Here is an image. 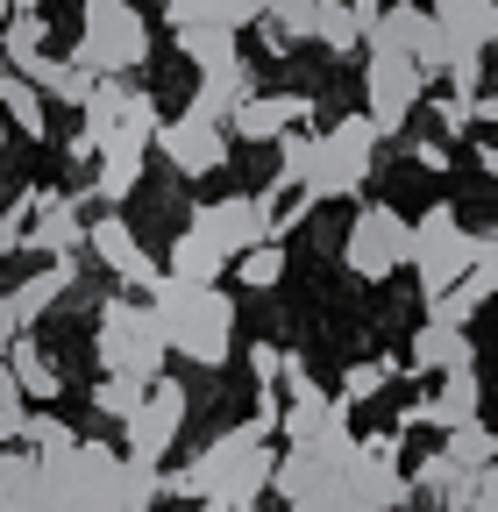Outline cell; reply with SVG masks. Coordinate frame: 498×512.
Returning <instances> with one entry per match:
<instances>
[{
    "label": "cell",
    "mask_w": 498,
    "mask_h": 512,
    "mask_svg": "<svg viewBox=\"0 0 498 512\" xmlns=\"http://www.w3.org/2000/svg\"><path fill=\"white\" fill-rule=\"evenodd\" d=\"M271 470H278L271 427H264V420H242V427L214 434L185 470H171L164 491H171V498H200V505H235V512H249V505L271 491Z\"/></svg>",
    "instance_id": "cell-1"
},
{
    "label": "cell",
    "mask_w": 498,
    "mask_h": 512,
    "mask_svg": "<svg viewBox=\"0 0 498 512\" xmlns=\"http://www.w3.org/2000/svg\"><path fill=\"white\" fill-rule=\"evenodd\" d=\"M143 306H150V320H157L164 349L193 356L200 370H221V363H228V349H235V299H228L221 285H178V278H157Z\"/></svg>",
    "instance_id": "cell-2"
},
{
    "label": "cell",
    "mask_w": 498,
    "mask_h": 512,
    "mask_svg": "<svg viewBox=\"0 0 498 512\" xmlns=\"http://www.w3.org/2000/svg\"><path fill=\"white\" fill-rule=\"evenodd\" d=\"M72 64L86 79H121V72H136V64H150V22H143L136 0H86Z\"/></svg>",
    "instance_id": "cell-3"
},
{
    "label": "cell",
    "mask_w": 498,
    "mask_h": 512,
    "mask_svg": "<svg viewBox=\"0 0 498 512\" xmlns=\"http://www.w3.org/2000/svg\"><path fill=\"white\" fill-rule=\"evenodd\" d=\"M93 349H100V370L107 377H136V384H157L164 377V335L143 299H107L100 320H93Z\"/></svg>",
    "instance_id": "cell-4"
},
{
    "label": "cell",
    "mask_w": 498,
    "mask_h": 512,
    "mask_svg": "<svg viewBox=\"0 0 498 512\" xmlns=\"http://www.w3.org/2000/svg\"><path fill=\"white\" fill-rule=\"evenodd\" d=\"M470 256H477V235L463 228V214H456L449 200H434V207L413 221V249H406V264H413V278H420L427 306H434V299H449V292L470 278Z\"/></svg>",
    "instance_id": "cell-5"
},
{
    "label": "cell",
    "mask_w": 498,
    "mask_h": 512,
    "mask_svg": "<svg viewBox=\"0 0 498 512\" xmlns=\"http://www.w3.org/2000/svg\"><path fill=\"white\" fill-rule=\"evenodd\" d=\"M406 249H413V221L392 200H356V221L342 235V264L363 285H385L392 271H406Z\"/></svg>",
    "instance_id": "cell-6"
},
{
    "label": "cell",
    "mask_w": 498,
    "mask_h": 512,
    "mask_svg": "<svg viewBox=\"0 0 498 512\" xmlns=\"http://www.w3.org/2000/svg\"><path fill=\"white\" fill-rule=\"evenodd\" d=\"M370 171H378V128H370V114H342L328 136H321V171H314V207L321 200H363Z\"/></svg>",
    "instance_id": "cell-7"
},
{
    "label": "cell",
    "mask_w": 498,
    "mask_h": 512,
    "mask_svg": "<svg viewBox=\"0 0 498 512\" xmlns=\"http://www.w3.org/2000/svg\"><path fill=\"white\" fill-rule=\"evenodd\" d=\"M349 512H399L406 505V470H399V441L392 434H370L356 441V456H349Z\"/></svg>",
    "instance_id": "cell-8"
},
{
    "label": "cell",
    "mask_w": 498,
    "mask_h": 512,
    "mask_svg": "<svg viewBox=\"0 0 498 512\" xmlns=\"http://www.w3.org/2000/svg\"><path fill=\"white\" fill-rule=\"evenodd\" d=\"M185 228L207 235L228 264H235V256H249L257 242H271V200H264V192H228V200H207Z\"/></svg>",
    "instance_id": "cell-9"
},
{
    "label": "cell",
    "mask_w": 498,
    "mask_h": 512,
    "mask_svg": "<svg viewBox=\"0 0 498 512\" xmlns=\"http://www.w3.org/2000/svg\"><path fill=\"white\" fill-rule=\"evenodd\" d=\"M420 93H427V79L413 72L406 57H363V100H370L363 114H370V128H378V143L413 121Z\"/></svg>",
    "instance_id": "cell-10"
},
{
    "label": "cell",
    "mask_w": 498,
    "mask_h": 512,
    "mask_svg": "<svg viewBox=\"0 0 498 512\" xmlns=\"http://www.w3.org/2000/svg\"><path fill=\"white\" fill-rule=\"evenodd\" d=\"M150 150H157L178 178H214V171L228 164V128H214V121H200V114H178V121L157 128Z\"/></svg>",
    "instance_id": "cell-11"
},
{
    "label": "cell",
    "mask_w": 498,
    "mask_h": 512,
    "mask_svg": "<svg viewBox=\"0 0 498 512\" xmlns=\"http://www.w3.org/2000/svg\"><path fill=\"white\" fill-rule=\"evenodd\" d=\"M185 406H193V399H185V384H178V377H157V384H150V399L136 406V420L121 427V434H129V456L164 463V456H171V441H178V427H185Z\"/></svg>",
    "instance_id": "cell-12"
},
{
    "label": "cell",
    "mask_w": 498,
    "mask_h": 512,
    "mask_svg": "<svg viewBox=\"0 0 498 512\" xmlns=\"http://www.w3.org/2000/svg\"><path fill=\"white\" fill-rule=\"evenodd\" d=\"M86 249H93V256H100V264H107L121 285H129V292H150V285L164 278V271L150 264V249L136 242V228L121 221V214H93V221H86Z\"/></svg>",
    "instance_id": "cell-13"
},
{
    "label": "cell",
    "mask_w": 498,
    "mask_h": 512,
    "mask_svg": "<svg viewBox=\"0 0 498 512\" xmlns=\"http://www.w3.org/2000/svg\"><path fill=\"white\" fill-rule=\"evenodd\" d=\"M477 406H484V384H477V370H449V377H442V392H434V399H420V406H406V413H399V427H442V434H456V427L484 420Z\"/></svg>",
    "instance_id": "cell-14"
},
{
    "label": "cell",
    "mask_w": 498,
    "mask_h": 512,
    "mask_svg": "<svg viewBox=\"0 0 498 512\" xmlns=\"http://www.w3.org/2000/svg\"><path fill=\"white\" fill-rule=\"evenodd\" d=\"M22 242L43 249L50 264H57V256H72V249L86 242V207L65 200V192H36V214H29V235H22Z\"/></svg>",
    "instance_id": "cell-15"
},
{
    "label": "cell",
    "mask_w": 498,
    "mask_h": 512,
    "mask_svg": "<svg viewBox=\"0 0 498 512\" xmlns=\"http://www.w3.org/2000/svg\"><path fill=\"white\" fill-rule=\"evenodd\" d=\"M427 29H434L427 8H413V0H385L378 22L363 29V43H370V57H406V64H413V50L427 43Z\"/></svg>",
    "instance_id": "cell-16"
},
{
    "label": "cell",
    "mask_w": 498,
    "mask_h": 512,
    "mask_svg": "<svg viewBox=\"0 0 498 512\" xmlns=\"http://www.w3.org/2000/svg\"><path fill=\"white\" fill-rule=\"evenodd\" d=\"M306 121V93H249L235 107V136L242 143H278Z\"/></svg>",
    "instance_id": "cell-17"
},
{
    "label": "cell",
    "mask_w": 498,
    "mask_h": 512,
    "mask_svg": "<svg viewBox=\"0 0 498 512\" xmlns=\"http://www.w3.org/2000/svg\"><path fill=\"white\" fill-rule=\"evenodd\" d=\"M442 463H449V477H456V498H463V512H470V484L498 463V427H484V420H470V427H456L449 434V448H442Z\"/></svg>",
    "instance_id": "cell-18"
},
{
    "label": "cell",
    "mask_w": 498,
    "mask_h": 512,
    "mask_svg": "<svg viewBox=\"0 0 498 512\" xmlns=\"http://www.w3.org/2000/svg\"><path fill=\"white\" fill-rule=\"evenodd\" d=\"M72 278H79V264H72V256H57V264H43L36 278H22V285L8 292V313H15V328L29 335V328H36V320H43V313H50L57 299H65V292H72Z\"/></svg>",
    "instance_id": "cell-19"
},
{
    "label": "cell",
    "mask_w": 498,
    "mask_h": 512,
    "mask_svg": "<svg viewBox=\"0 0 498 512\" xmlns=\"http://www.w3.org/2000/svg\"><path fill=\"white\" fill-rule=\"evenodd\" d=\"M434 29L463 50H498V0H434Z\"/></svg>",
    "instance_id": "cell-20"
},
{
    "label": "cell",
    "mask_w": 498,
    "mask_h": 512,
    "mask_svg": "<svg viewBox=\"0 0 498 512\" xmlns=\"http://www.w3.org/2000/svg\"><path fill=\"white\" fill-rule=\"evenodd\" d=\"M0 363H8V377L22 384V399H57V392H65V370L43 356V342H36V335H15Z\"/></svg>",
    "instance_id": "cell-21"
},
{
    "label": "cell",
    "mask_w": 498,
    "mask_h": 512,
    "mask_svg": "<svg viewBox=\"0 0 498 512\" xmlns=\"http://www.w3.org/2000/svg\"><path fill=\"white\" fill-rule=\"evenodd\" d=\"M249 93H257V86H249V64H228V72H207V79H200V93H193V107H185V114H200V121L228 128L235 107H242Z\"/></svg>",
    "instance_id": "cell-22"
},
{
    "label": "cell",
    "mask_w": 498,
    "mask_h": 512,
    "mask_svg": "<svg viewBox=\"0 0 498 512\" xmlns=\"http://www.w3.org/2000/svg\"><path fill=\"white\" fill-rule=\"evenodd\" d=\"M221 271H228V256L207 242V235H171V256H164V278H178V285H221Z\"/></svg>",
    "instance_id": "cell-23"
},
{
    "label": "cell",
    "mask_w": 498,
    "mask_h": 512,
    "mask_svg": "<svg viewBox=\"0 0 498 512\" xmlns=\"http://www.w3.org/2000/svg\"><path fill=\"white\" fill-rule=\"evenodd\" d=\"M413 363L420 370H477V349H470V335L463 328H442V320H427V328L413 335Z\"/></svg>",
    "instance_id": "cell-24"
},
{
    "label": "cell",
    "mask_w": 498,
    "mask_h": 512,
    "mask_svg": "<svg viewBox=\"0 0 498 512\" xmlns=\"http://www.w3.org/2000/svg\"><path fill=\"white\" fill-rule=\"evenodd\" d=\"M164 498V470L143 463V456H121L114 463V491H107V512H150Z\"/></svg>",
    "instance_id": "cell-25"
},
{
    "label": "cell",
    "mask_w": 498,
    "mask_h": 512,
    "mask_svg": "<svg viewBox=\"0 0 498 512\" xmlns=\"http://www.w3.org/2000/svg\"><path fill=\"white\" fill-rule=\"evenodd\" d=\"M22 79H29L43 100H65V107H86V93H93V79L79 72V64H72V57H50V50L22 64Z\"/></svg>",
    "instance_id": "cell-26"
},
{
    "label": "cell",
    "mask_w": 498,
    "mask_h": 512,
    "mask_svg": "<svg viewBox=\"0 0 498 512\" xmlns=\"http://www.w3.org/2000/svg\"><path fill=\"white\" fill-rule=\"evenodd\" d=\"M178 36V50L200 64V79L207 72H228V64H242V43H235V29H221V22H200V29H171Z\"/></svg>",
    "instance_id": "cell-27"
},
{
    "label": "cell",
    "mask_w": 498,
    "mask_h": 512,
    "mask_svg": "<svg viewBox=\"0 0 498 512\" xmlns=\"http://www.w3.org/2000/svg\"><path fill=\"white\" fill-rule=\"evenodd\" d=\"M314 171H321V136L314 128H292V136H278V192H306L314 185Z\"/></svg>",
    "instance_id": "cell-28"
},
{
    "label": "cell",
    "mask_w": 498,
    "mask_h": 512,
    "mask_svg": "<svg viewBox=\"0 0 498 512\" xmlns=\"http://www.w3.org/2000/svg\"><path fill=\"white\" fill-rule=\"evenodd\" d=\"M43 107H50V100H43L22 72H0V121H8V128H22V136H43V128H50Z\"/></svg>",
    "instance_id": "cell-29"
},
{
    "label": "cell",
    "mask_w": 498,
    "mask_h": 512,
    "mask_svg": "<svg viewBox=\"0 0 498 512\" xmlns=\"http://www.w3.org/2000/svg\"><path fill=\"white\" fill-rule=\"evenodd\" d=\"M43 43H50L43 15H8L0 22V72H22L29 57H43Z\"/></svg>",
    "instance_id": "cell-30"
},
{
    "label": "cell",
    "mask_w": 498,
    "mask_h": 512,
    "mask_svg": "<svg viewBox=\"0 0 498 512\" xmlns=\"http://www.w3.org/2000/svg\"><path fill=\"white\" fill-rule=\"evenodd\" d=\"M143 399H150V384H136V377H100V384H93V406H100V420H114V427H129Z\"/></svg>",
    "instance_id": "cell-31"
},
{
    "label": "cell",
    "mask_w": 498,
    "mask_h": 512,
    "mask_svg": "<svg viewBox=\"0 0 498 512\" xmlns=\"http://www.w3.org/2000/svg\"><path fill=\"white\" fill-rule=\"evenodd\" d=\"M456 292H463L470 306H484V299L498 292V228H484V235H477V256H470V278H463Z\"/></svg>",
    "instance_id": "cell-32"
},
{
    "label": "cell",
    "mask_w": 498,
    "mask_h": 512,
    "mask_svg": "<svg viewBox=\"0 0 498 512\" xmlns=\"http://www.w3.org/2000/svg\"><path fill=\"white\" fill-rule=\"evenodd\" d=\"M235 278H242L249 292H271V285L285 278V242H257L249 256H235Z\"/></svg>",
    "instance_id": "cell-33"
},
{
    "label": "cell",
    "mask_w": 498,
    "mask_h": 512,
    "mask_svg": "<svg viewBox=\"0 0 498 512\" xmlns=\"http://www.w3.org/2000/svg\"><path fill=\"white\" fill-rule=\"evenodd\" d=\"M321 22V0H271V36L278 43H314Z\"/></svg>",
    "instance_id": "cell-34"
},
{
    "label": "cell",
    "mask_w": 498,
    "mask_h": 512,
    "mask_svg": "<svg viewBox=\"0 0 498 512\" xmlns=\"http://www.w3.org/2000/svg\"><path fill=\"white\" fill-rule=\"evenodd\" d=\"M29 484H36V456L29 448H0V512H22Z\"/></svg>",
    "instance_id": "cell-35"
},
{
    "label": "cell",
    "mask_w": 498,
    "mask_h": 512,
    "mask_svg": "<svg viewBox=\"0 0 498 512\" xmlns=\"http://www.w3.org/2000/svg\"><path fill=\"white\" fill-rule=\"evenodd\" d=\"M314 43H321V50H335V57L363 43V36H356V8H349V0H321V22H314Z\"/></svg>",
    "instance_id": "cell-36"
},
{
    "label": "cell",
    "mask_w": 498,
    "mask_h": 512,
    "mask_svg": "<svg viewBox=\"0 0 498 512\" xmlns=\"http://www.w3.org/2000/svg\"><path fill=\"white\" fill-rule=\"evenodd\" d=\"M29 427V399H22V384L8 377V363H0V448H15Z\"/></svg>",
    "instance_id": "cell-37"
},
{
    "label": "cell",
    "mask_w": 498,
    "mask_h": 512,
    "mask_svg": "<svg viewBox=\"0 0 498 512\" xmlns=\"http://www.w3.org/2000/svg\"><path fill=\"white\" fill-rule=\"evenodd\" d=\"M385 384H392V363H378V356H370V363H349V377H342V406H356V399H370V392H385Z\"/></svg>",
    "instance_id": "cell-38"
},
{
    "label": "cell",
    "mask_w": 498,
    "mask_h": 512,
    "mask_svg": "<svg viewBox=\"0 0 498 512\" xmlns=\"http://www.w3.org/2000/svg\"><path fill=\"white\" fill-rule=\"evenodd\" d=\"M221 22H228V29L242 36L249 22H271V0H228V8H221Z\"/></svg>",
    "instance_id": "cell-39"
},
{
    "label": "cell",
    "mask_w": 498,
    "mask_h": 512,
    "mask_svg": "<svg viewBox=\"0 0 498 512\" xmlns=\"http://www.w3.org/2000/svg\"><path fill=\"white\" fill-rule=\"evenodd\" d=\"M434 121H442V136H470V100H434Z\"/></svg>",
    "instance_id": "cell-40"
},
{
    "label": "cell",
    "mask_w": 498,
    "mask_h": 512,
    "mask_svg": "<svg viewBox=\"0 0 498 512\" xmlns=\"http://www.w3.org/2000/svg\"><path fill=\"white\" fill-rule=\"evenodd\" d=\"M249 370H257V384H264V392H271V384H278V370H285V349H271V342H257V349H249Z\"/></svg>",
    "instance_id": "cell-41"
},
{
    "label": "cell",
    "mask_w": 498,
    "mask_h": 512,
    "mask_svg": "<svg viewBox=\"0 0 498 512\" xmlns=\"http://www.w3.org/2000/svg\"><path fill=\"white\" fill-rule=\"evenodd\" d=\"M477 121L498 128V93H477V100H470V128H477Z\"/></svg>",
    "instance_id": "cell-42"
},
{
    "label": "cell",
    "mask_w": 498,
    "mask_h": 512,
    "mask_svg": "<svg viewBox=\"0 0 498 512\" xmlns=\"http://www.w3.org/2000/svg\"><path fill=\"white\" fill-rule=\"evenodd\" d=\"M413 157H420L427 171H442V164H449V150H442V143H413Z\"/></svg>",
    "instance_id": "cell-43"
},
{
    "label": "cell",
    "mask_w": 498,
    "mask_h": 512,
    "mask_svg": "<svg viewBox=\"0 0 498 512\" xmlns=\"http://www.w3.org/2000/svg\"><path fill=\"white\" fill-rule=\"evenodd\" d=\"M15 335H22V328H15V313H8V299H0V349H8Z\"/></svg>",
    "instance_id": "cell-44"
},
{
    "label": "cell",
    "mask_w": 498,
    "mask_h": 512,
    "mask_svg": "<svg viewBox=\"0 0 498 512\" xmlns=\"http://www.w3.org/2000/svg\"><path fill=\"white\" fill-rule=\"evenodd\" d=\"M43 8V0H8V15H36Z\"/></svg>",
    "instance_id": "cell-45"
},
{
    "label": "cell",
    "mask_w": 498,
    "mask_h": 512,
    "mask_svg": "<svg viewBox=\"0 0 498 512\" xmlns=\"http://www.w3.org/2000/svg\"><path fill=\"white\" fill-rule=\"evenodd\" d=\"M477 164H484V171H491V178H498V150H477Z\"/></svg>",
    "instance_id": "cell-46"
},
{
    "label": "cell",
    "mask_w": 498,
    "mask_h": 512,
    "mask_svg": "<svg viewBox=\"0 0 498 512\" xmlns=\"http://www.w3.org/2000/svg\"><path fill=\"white\" fill-rule=\"evenodd\" d=\"M200 512H235V505H200Z\"/></svg>",
    "instance_id": "cell-47"
},
{
    "label": "cell",
    "mask_w": 498,
    "mask_h": 512,
    "mask_svg": "<svg viewBox=\"0 0 498 512\" xmlns=\"http://www.w3.org/2000/svg\"><path fill=\"white\" fill-rule=\"evenodd\" d=\"M0 150H8V121H0Z\"/></svg>",
    "instance_id": "cell-48"
},
{
    "label": "cell",
    "mask_w": 498,
    "mask_h": 512,
    "mask_svg": "<svg viewBox=\"0 0 498 512\" xmlns=\"http://www.w3.org/2000/svg\"><path fill=\"white\" fill-rule=\"evenodd\" d=\"M0 22H8V0H0Z\"/></svg>",
    "instance_id": "cell-49"
}]
</instances>
